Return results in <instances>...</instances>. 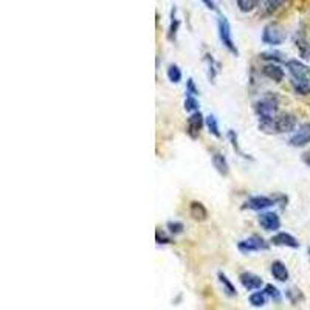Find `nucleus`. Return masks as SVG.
Returning a JSON list of instances; mask_svg holds the SVG:
<instances>
[{
	"label": "nucleus",
	"mask_w": 310,
	"mask_h": 310,
	"mask_svg": "<svg viewBox=\"0 0 310 310\" xmlns=\"http://www.w3.org/2000/svg\"><path fill=\"white\" fill-rule=\"evenodd\" d=\"M302 161H304L305 164H308V166H310V151H308V152H305V154L302 155Z\"/></svg>",
	"instance_id": "34"
},
{
	"label": "nucleus",
	"mask_w": 310,
	"mask_h": 310,
	"mask_svg": "<svg viewBox=\"0 0 310 310\" xmlns=\"http://www.w3.org/2000/svg\"><path fill=\"white\" fill-rule=\"evenodd\" d=\"M285 40V31L279 24H268L265 25L264 31H262V42L265 45H272V47H278L281 44H284Z\"/></svg>",
	"instance_id": "4"
},
{
	"label": "nucleus",
	"mask_w": 310,
	"mask_h": 310,
	"mask_svg": "<svg viewBox=\"0 0 310 310\" xmlns=\"http://www.w3.org/2000/svg\"><path fill=\"white\" fill-rule=\"evenodd\" d=\"M285 69L288 70V73H290L292 79L310 81V67H307L298 59H288L285 62Z\"/></svg>",
	"instance_id": "6"
},
{
	"label": "nucleus",
	"mask_w": 310,
	"mask_h": 310,
	"mask_svg": "<svg viewBox=\"0 0 310 310\" xmlns=\"http://www.w3.org/2000/svg\"><path fill=\"white\" fill-rule=\"evenodd\" d=\"M310 143V122H304L288 138V144L292 148H304Z\"/></svg>",
	"instance_id": "7"
},
{
	"label": "nucleus",
	"mask_w": 310,
	"mask_h": 310,
	"mask_svg": "<svg viewBox=\"0 0 310 310\" xmlns=\"http://www.w3.org/2000/svg\"><path fill=\"white\" fill-rule=\"evenodd\" d=\"M190 216L196 222H205L208 219V210L205 208V205L202 202L194 200L190 203Z\"/></svg>",
	"instance_id": "14"
},
{
	"label": "nucleus",
	"mask_w": 310,
	"mask_h": 310,
	"mask_svg": "<svg viewBox=\"0 0 310 310\" xmlns=\"http://www.w3.org/2000/svg\"><path fill=\"white\" fill-rule=\"evenodd\" d=\"M203 126H205V118L200 113V110H197L191 113L188 121H186V134H188L193 140H196L200 135V131Z\"/></svg>",
	"instance_id": "9"
},
{
	"label": "nucleus",
	"mask_w": 310,
	"mask_h": 310,
	"mask_svg": "<svg viewBox=\"0 0 310 310\" xmlns=\"http://www.w3.org/2000/svg\"><path fill=\"white\" fill-rule=\"evenodd\" d=\"M278 109H279V101L275 95H265L255 104V112L259 121L275 119L278 116Z\"/></svg>",
	"instance_id": "1"
},
{
	"label": "nucleus",
	"mask_w": 310,
	"mask_h": 310,
	"mask_svg": "<svg viewBox=\"0 0 310 310\" xmlns=\"http://www.w3.org/2000/svg\"><path fill=\"white\" fill-rule=\"evenodd\" d=\"M239 279H240V284L245 290L248 292H253V290H261V287L264 285V281L261 276L252 273V272H243L239 275Z\"/></svg>",
	"instance_id": "11"
},
{
	"label": "nucleus",
	"mask_w": 310,
	"mask_h": 310,
	"mask_svg": "<svg viewBox=\"0 0 310 310\" xmlns=\"http://www.w3.org/2000/svg\"><path fill=\"white\" fill-rule=\"evenodd\" d=\"M166 76H168V79L172 82V84H178V82L181 81V78H183V73H181V70H180V67H178V66L171 64V66L168 67Z\"/></svg>",
	"instance_id": "21"
},
{
	"label": "nucleus",
	"mask_w": 310,
	"mask_h": 310,
	"mask_svg": "<svg viewBox=\"0 0 310 310\" xmlns=\"http://www.w3.org/2000/svg\"><path fill=\"white\" fill-rule=\"evenodd\" d=\"M292 89L295 90L296 95L307 96L310 95V81H301V79H292L290 81Z\"/></svg>",
	"instance_id": "18"
},
{
	"label": "nucleus",
	"mask_w": 310,
	"mask_h": 310,
	"mask_svg": "<svg viewBox=\"0 0 310 310\" xmlns=\"http://www.w3.org/2000/svg\"><path fill=\"white\" fill-rule=\"evenodd\" d=\"M186 95H193V96L199 95V89H197L193 78H190L188 81H186Z\"/></svg>",
	"instance_id": "29"
},
{
	"label": "nucleus",
	"mask_w": 310,
	"mask_h": 310,
	"mask_svg": "<svg viewBox=\"0 0 310 310\" xmlns=\"http://www.w3.org/2000/svg\"><path fill=\"white\" fill-rule=\"evenodd\" d=\"M217 279H219V282H220V285H222V288H223V292H225L226 296H230V298L237 296V290H236L234 284L231 282V279L226 276L225 273L219 272V273H217Z\"/></svg>",
	"instance_id": "17"
},
{
	"label": "nucleus",
	"mask_w": 310,
	"mask_h": 310,
	"mask_svg": "<svg viewBox=\"0 0 310 310\" xmlns=\"http://www.w3.org/2000/svg\"><path fill=\"white\" fill-rule=\"evenodd\" d=\"M217 30H219V37H220L222 45L226 50H228L231 54L239 56V50H237V47L234 44L233 34H231V25H230L228 19H226L225 16L219 17V20H217Z\"/></svg>",
	"instance_id": "2"
},
{
	"label": "nucleus",
	"mask_w": 310,
	"mask_h": 310,
	"mask_svg": "<svg viewBox=\"0 0 310 310\" xmlns=\"http://www.w3.org/2000/svg\"><path fill=\"white\" fill-rule=\"evenodd\" d=\"M259 225H261V228L264 231H268V233L278 231L281 228V217L276 213H272V211L262 213L259 216Z\"/></svg>",
	"instance_id": "10"
},
{
	"label": "nucleus",
	"mask_w": 310,
	"mask_h": 310,
	"mask_svg": "<svg viewBox=\"0 0 310 310\" xmlns=\"http://www.w3.org/2000/svg\"><path fill=\"white\" fill-rule=\"evenodd\" d=\"M166 230L169 231L171 236H178L184 231V225L180 220H169L166 223Z\"/></svg>",
	"instance_id": "23"
},
{
	"label": "nucleus",
	"mask_w": 310,
	"mask_h": 310,
	"mask_svg": "<svg viewBox=\"0 0 310 310\" xmlns=\"http://www.w3.org/2000/svg\"><path fill=\"white\" fill-rule=\"evenodd\" d=\"M268 248H270V243H268L264 237L256 236V234L237 242V250L242 255H252V253H256V252H267Z\"/></svg>",
	"instance_id": "3"
},
{
	"label": "nucleus",
	"mask_w": 310,
	"mask_h": 310,
	"mask_svg": "<svg viewBox=\"0 0 310 310\" xmlns=\"http://www.w3.org/2000/svg\"><path fill=\"white\" fill-rule=\"evenodd\" d=\"M267 299H268V296L265 295V292H264V290H262V292H255V293H252V295H250V298H248V301H250V304H252L253 307H256V308L264 307V305L267 304Z\"/></svg>",
	"instance_id": "20"
},
{
	"label": "nucleus",
	"mask_w": 310,
	"mask_h": 310,
	"mask_svg": "<svg viewBox=\"0 0 310 310\" xmlns=\"http://www.w3.org/2000/svg\"><path fill=\"white\" fill-rule=\"evenodd\" d=\"M202 2L206 5V8H208V10H213V11L217 10V7H216V4L213 2V0H202Z\"/></svg>",
	"instance_id": "33"
},
{
	"label": "nucleus",
	"mask_w": 310,
	"mask_h": 310,
	"mask_svg": "<svg viewBox=\"0 0 310 310\" xmlns=\"http://www.w3.org/2000/svg\"><path fill=\"white\" fill-rule=\"evenodd\" d=\"M273 245L276 246H287V248H299V242L295 236H292L290 233H285V231H281V233H276L272 240H270Z\"/></svg>",
	"instance_id": "12"
},
{
	"label": "nucleus",
	"mask_w": 310,
	"mask_h": 310,
	"mask_svg": "<svg viewBox=\"0 0 310 310\" xmlns=\"http://www.w3.org/2000/svg\"><path fill=\"white\" fill-rule=\"evenodd\" d=\"M264 292H265V295H267L268 298L273 299L275 302H281L282 295H281V292H279V288H278V287H275L273 284H267V285H265V288H264Z\"/></svg>",
	"instance_id": "24"
},
{
	"label": "nucleus",
	"mask_w": 310,
	"mask_h": 310,
	"mask_svg": "<svg viewBox=\"0 0 310 310\" xmlns=\"http://www.w3.org/2000/svg\"><path fill=\"white\" fill-rule=\"evenodd\" d=\"M287 4V0H265V11L267 14H273L279 8H282Z\"/></svg>",
	"instance_id": "27"
},
{
	"label": "nucleus",
	"mask_w": 310,
	"mask_h": 310,
	"mask_svg": "<svg viewBox=\"0 0 310 310\" xmlns=\"http://www.w3.org/2000/svg\"><path fill=\"white\" fill-rule=\"evenodd\" d=\"M178 28H180V20L175 17V8H174V10H172V14H171L169 31H168V39H169V40H175L177 33H178Z\"/></svg>",
	"instance_id": "22"
},
{
	"label": "nucleus",
	"mask_w": 310,
	"mask_h": 310,
	"mask_svg": "<svg viewBox=\"0 0 310 310\" xmlns=\"http://www.w3.org/2000/svg\"><path fill=\"white\" fill-rule=\"evenodd\" d=\"M262 73H264V76H267L268 79H272V81H275V82H282V79H284V76H285V73H284V70L278 66V64H275V62H268V64H265L264 67H262Z\"/></svg>",
	"instance_id": "13"
},
{
	"label": "nucleus",
	"mask_w": 310,
	"mask_h": 310,
	"mask_svg": "<svg viewBox=\"0 0 310 310\" xmlns=\"http://www.w3.org/2000/svg\"><path fill=\"white\" fill-rule=\"evenodd\" d=\"M259 4V0H237V8L242 13H252Z\"/></svg>",
	"instance_id": "28"
},
{
	"label": "nucleus",
	"mask_w": 310,
	"mask_h": 310,
	"mask_svg": "<svg viewBox=\"0 0 310 310\" xmlns=\"http://www.w3.org/2000/svg\"><path fill=\"white\" fill-rule=\"evenodd\" d=\"M206 62H208V66H210V79L214 81L216 75H217V69H214V59L211 57V54H206Z\"/></svg>",
	"instance_id": "30"
},
{
	"label": "nucleus",
	"mask_w": 310,
	"mask_h": 310,
	"mask_svg": "<svg viewBox=\"0 0 310 310\" xmlns=\"http://www.w3.org/2000/svg\"><path fill=\"white\" fill-rule=\"evenodd\" d=\"M298 119L292 113H282L276 116L275 126H276V134H290L296 129Z\"/></svg>",
	"instance_id": "8"
},
{
	"label": "nucleus",
	"mask_w": 310,
	"mask_h": 310,
	"mask_svg": "<svg viewBox=\"0 0 310 310\" xmlns=\"http://www.w3.org/2000/svg\"><path fill=\"white\" fill-rule=\"evenodd\" d=\"M205 126L208 128L210 134L214 135L216 138H220L222 137V132H220V128H219V121L214 115H208L205 118Z\"/></svg>",
	"instance_id": "19"
},
{
	"label": "nucleus",
	"mask_w": 310,
	"mask_h": 310,
	"mask_svg": "<svg viewBox=\"0 0 310 310\" xmlns=\"http://www.w3.org/2000/svg\"><path fill=\"white\" fill-rule=\"evenodd\" d=\"M261 57L262 59H268V60H281L282 59L281 53H276V51H273V53H262Z\"/></svg>",
	"instance_id": "32"
},
{
	"label": "nucleus",
	"mask_w": 310,
	"mask_h": 310,
	"mask_svg": "<svg viewBox=\"0 0 310 310\" xmlns=\"http://www.w3.org/2000/svg\"><path fill=\"white\" fill-rule=\"evenodd\" d=\"M211 160H213V166L216 168V171H217L220 175L226 177V175L230 174V164H228V160H226V157H225L223 154L214 152V154L211 155Z\"/></svg>",
	"instance_id": "15"
},
{
	"label": "nucleus",
	"mask_w": 310,
	"mask_h": 310,
	"mask_svg": "<svg viewBox=\"0 0 310 310\" xmlns=\"http://www.w3.org/2000/svg\"><path fill=\"white\" fill-rule=\"evenodd\" d=\"M279 199L275 197H268V196H253L248 200L243 202L242 205V210H250V211H265L268 210L270 206L276 205Z\"/></svg>",
	"instance_id": "5"
},
{
	"label": "nucleus",
	"mask_w": 310,
	"mask_h": 310,
	"mask_svg": "<svg viewBox=\"0 0 310 310\" xmlns=\"http://www.w3.org/2000/svg\"><path fill=\"white\" fill-rule=\"evenodd\" d=\"M270 273H272V276H273L276 281H279V282H287L288 278H290V273H288V268H287L285 264L281 262V261H275V262L272 264V267H270Z\"/></svg>",
	"instance_id": "16"
},
{
	"label": "nucleus",
	"mask_w": 310,
	"mask_h": 310,
	"mask_svg": "<svg viewBox=\"0 0 310 310\" xmlns=\"http://www.w3.org/2000/svg\"><path fill=\"white\" fill-rule=\"evenodd\" d=\"M228 140H230V143H231V146H233V149L240 155V157H243V158H250V160H253L250 155H246L240 148H239V141H237V134H236V131H228Z\"/></svg>",
	"instance_id": "25"
},
{
	"label": "nucleus",
	"mask_w": 310,
	"mask_h": 310,
	"mask_svg": "<svg viewBox=\"0 0 310 310\" xmlns=\"http://www.w3.org/2000/svg\"><path fill=\"white\" fill-rule=\"evenodd\" d=\"M183 107H184V110H186V112H190V113L197 112V110H199V101H197V96L186 95Z\"/></svg>",
	"instance_id": "26"
},
{
	"label": "nucleus",
	"mask_w": 310,
	"mask_h": 310,
	"mask_svg": "<svg viewBox=\"0 0 310 310\" xmlns=\"http://www.w3.org/2000/svg\"><path fill=\"white\" fill-rule=\"evenodd\" d=\"M155 240H157V243H158V245H166V243H172L171 237H166V236H164L163 233H160V231H157V234H155Z\"/></svg>",
	"instance_id": "31"
}]
</instances>
